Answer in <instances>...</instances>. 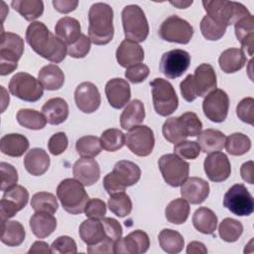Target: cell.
<instances>
[{
	"label": "cell",
	"instance_id": "cell-46",
	"mask_svg": "<svg viewBox=\"0 0 254 254\" xmlns=\"http://www.w3.org/2000/svg\"><path fill=\"white\" fill-rule=\"evenodd\" d=\"M242 232H243L242 223L230 217L224 218L218 226L219 236L225 242L237 241L241 236Z\"/></svg>",
	"mask_w": 254,
	"mask_h": 254
},
{
	"label": "cell",
	"instance_id": "cell-22",
	"mask_svg": "<svg viewBox=\"0 0 254 254\" xmlns=\"http://www.w3.org/2000/svg\"><path fill=\"white\" fill-rule=\"evenodd\" d=\"M105 94L109 104L113 108L120 109L130 100V85L127 80L120 77L109 79L105 85Z\"/></svg>",
	"mask_w": 254,
	"mask_h": 254
},
{
	"label": "cell",
	"instance_id": "cell-14",
	"mask_svg": "<svg viewBox=\"0 0 254 254\" xmlns=\"http://www.w3.org/2000/svg\"><path fill=\"white\" fill-rule=\"evenodd\" d=\"M223 205L233 214L248 216L254 211L252 194L242 184L233 185L224 194Z\"/></svg>",
	"mask_w": 254,
	"mask_h": 254
},
{
	"label": "cell",
	"instance_id": "cell-10",
	"mask_svg": "<svg viewBox=\"0 0 254 254\" xmlns=\"http://www.w3.org/2000/svg\"><path fill=\"white\" fill-rule=\"evenodd\" d=\"M149 84L152 88L153 105L156 113L165 117L174 113L179 106V98L173 85L161 77L154 78Z\"/></svg>",
	"mask_w": 254,
	"mask_h": 254
},
{
	"label": "cell",
	"instance_id": "cell-53",
	"mask_svg": "<svg viewBox=\"0 0 254 254\" xmlns=\"http://www.w3.org/2000/svg\"><path fill=\"white\" fill-rule=\"evenodd\" d=\"M238 118L247 124H254V99L252 97L243 98L236 106Z\"/></svg>",
	"mask_w": 254,
	"mask_h": 254
},
{
	"label": "cell",
	"instance_id": "cell-58",
	"mask_svg": "<svg viewBox=\"0 0 254 254\" xmlns=\"http://www.w3.org/2000/svg\"><path fill=\"white\" fill-rule=\"evenodd\" d=\"M84 213L88 218L101 219L106 214L105 202L99 198H91L86 203Z\"/></svg>",
	"mask_w": 254,
	"mask_h": 254
},
{
	"label": "cell",
	"instance_id": "cell-12",
	"mask_svg": "<svg viewBox=\"0 0 254 254\" xmlns=\"http://www.w3.org/2000/svg\"><path fill=\"white\" fill-rule=\"evenodd\" d=\"M160 172L165 182L171 187L177 188L188 179L190 165L176 154H166L158 161Z\"/></svg>",
	"mask_w": 254,
	"mask_h": 254
},
{
	"label": "cell",
	"instance_id": "cell-52",
	"mask_svg": "<svg viewBox=\"0 0 254 254\" xmlns=\"http://www.w3.org/2000/svg\"><path fill=\"white\" fill-rule=\"evenodd\" d=\"M51 251L55 254H73L77 252L75 241L66 235L60 236L53 241Z\"/></svg>",
	"mask_w": 254,
	"mask_h": 254
},
{
	"label": "cell",
	"instance_id": "cell-49",
	"mask_svg": "<svg viewBox=\"0 0 254 254\" xmlns=\"http://www.w3.org/2000/svg\"><path fill=\"white\" fill-rule=\"evenodd\" d=\"M226 26L222 25L208 15H205L200 21V32L208 41H217L223 37L226 32Z\"/></svg>",
	"mask_w": 254,
	"mask_h": 254
},
{
	"label": "cell",
	"instance_id": "cell-48",
	"mask_svg": "<svg viewBox=\"0 0 254 254\" xmlns=\"http://www.w3.org/2000/svg\"><path fill=\"white\" fill-rule=\"evenodd\" d=\"M100 144L102 149L107 152L118 151L125 144V135L119 129H107L100 136Z\"/></svg>",
	"mask_w": 254,
	"mask_h": 254
},
{
	"label": "cell",
	"instance_id": "cell-29",
	"mask_svg": "<svg viewBox=\"0 0 254 254\" xmlns=\"http://www.w3.org/2000/svg\"><path fill=\"white\" fill-rule=\"evenodd\" d=\"M79 237L87 245H95L106 238L101 219L88 218L81 222L78 229Z\"/></svg>",
	"mask_w": 254,
	"mask_h": 254
},
{
	"label": "cell",
	"instance_id": "cell-16",
	"mask_svg": "<svg viewBox=\"0 0 254 254\" xmlns=\"http://www.w3.org/2000/svg\"><path fill=\"white\" fill-rule=\"evenodd\" d=\"M190 64V56L187 51L175 49L163 54L160 62L161 72L170 79L183 75Z\"/></svg>",
	"mask_w": 254,
	"mask_h": 254
},
{
	"label": "cell",
	"instance_id": "cell-20",
	"mask_svg": "<svg viewBox=\"0 0 254 254\" xmlns=\"http://www.w3.org/2000/svg\"><path fill=\"white\" fill-rule=\"evenodd\" d=\"M74 101L77 108L83 113H92L98 109L101 102L99 90L89 81L79 83L74 91Z\"/></svg>",
	"mask_w": 254,
	"mask_h": 254
},
{
	"label": "cell",
	"instance_id": "cell-24",
	"mask_svg": "<svg viewBox=\"0 0 254 254\" xmlns=\"http://www.w3.org/2000/svg\"><path fill=\"white\" fill-rule=\"evenodd\" d=\"M72 174L84 187H89L99 180L100 168L94 159L82 157L73 164Z\"/></svg>",
	"mask_w": 254,
	"mask_h": 254
},
{
	"label": "cell",
	"instance_id": "cell-44",
	"mask_svg": "<svg viewBox=\"0 0 254 254\" xmlns=\"http://www.w3.org/2000/svg\"><path fill=\"white\" fill-rule=\"evenodd\" d=\"M224 147L228 154L232 156H241L250 150L251 141L245 134L236 132L226 138Z\"/></svg>",
	"mask_w": 254,
	"mask_h": 254
},
{
	"label": "cell",
	"instance_id": "cell-43",
	"mask_svg": "<svg viewBox=\"0 0 254 254\" xmlns=\"http://www.w3.org/2000/svg\"><path fill=\"white\" fill-rule=\"evenodd\" d=\"M31 206L36 212L54 214L58 210L59 203L55 194L47 191H40L32 196Z\"/></svg>",
	"mask_w": 254,
	"mask_h": 254
},
{
	"label": "cell",
	"instance_id": "cell-60",
	"mask_svg": "<svg viewBox=\"0 0 254 254\" xmlns=\"http://www.w3.org/2000/svg\"><path fill=\"white\" fill-rule=\"evenodd\" d=\"M53 5L55 9L60 13H69L76 9L78 1L76 0H54Z\"/></svg>",
	"mask_w": 254,
	"mask_h": 254
},
{
	"label": "cell",
	"instance_id": "cell-47",
	"mask_svg": "<svg viewBox=\"0 0 254 254\" xmlns=\"http://www.w3.org/2000/svg\"><path fill=\"white\" fill-rule=\"evenodd\" d=\"M108 207L112 213L118 217H124L130 214L132 210V201L124 191L111 194L108 199Z\"/></svg>",
	"mask_w": 254,
	"mask_h": 254
},
{
	"label": "cell",
	"instance_id": "cell-64",
	"mask_svg": "<svg viewBox=\"0 0 254 254\" xmlns=\"http://www.w3.org/2000/svg\"><path fill=\"white\" fill-rule=\"evenodd\" d=\"M170 3L180 9H186L192 4V1H171Z\"/></svg>",
	"mask_w": 254,
	"mask_h": 254
},
{
	"label": "cell",
	"instance_id": "cell-1",
	"mask_svg": "<svg viewBox=\"0 0 254 254\" xmlns=\"http://www.w3.org/2000/svg\"><path fill=\"white\" fill-rule=\"evenodd\" d=\"M26 41L35 53L55 64L63 62L67 54L66 45L42 22H32L28 26Z\"/></svg>",
	"mask_w": 254,
	"mask_h": 254
},
{
	"label": "cell",
	"instance_id": "cell-26",
	"mask_svg": "<svg viewBox=\"0 0 254 254\" xmlns=\"http://www.w3.org/2000/svg\"><path fill=\"white\" fill-rule=\"evenodd\" d=\"M234 31L237 40L240 42L242 51L249 56L253 55L254 49V18L250 14L234 24Z\"/></svg>",
	"mask_w": 254,
	"mask_h": 254
},
{
	"label": "cell",
	"instance_id": "cell-36",
	"mask_svg": "<svg viewBox=\"0 0 254 254\" xmlns=\"http://www.w3.org/2000/svg\"><path fill=\"white\" fill-rule=\"evenodd\" d=\"M38 79L47 90H58L64 83V71L57 64H48L43 66L39 73Z\"/></svg>",
	"mask_w": 254,
	"mask_h": 254
},
{
	"label": "cell",
	"instance_id": "cell-9",
	"mask_svg": "<svg viewBox=\"0 0 254 254\" xmlns=\"http://www.w3.org/2000/svg\"><path fill=\"white\" fill-rule=\"evenodd\" d=\"M24 52V40L11 32L1 33L0 46V74L7 75L18 66V61Z\"/></svg>",
	"mask_w": 254,
	"mask_h": 254
},
{
	"label": "cell",
	"instance_id": "cell-63",
	"mask_svg": "<svg viewBox=\"0 0 254 254\" xmlns=\"http://www.w3.org/2000/svg\"><path fill=\"white\" fill-rule=\"evenodd\" d=\"M28 253H45V254H49L52 253L51 248L49 247L48 243L44 242V241H36L31 248L29 249Z\"/></svg>",
	"mask_w": 254,
	"mask_h": 254
},
{
	"label": "cell",
	"instance_id": "cell-45",
	"mask_svg": "<svg viewBox=\"0 0 254 254\" xmlns=\"http://www.w3.org/2000/svg\"><path fill=\"white\" fill-rule=\"evenodd\" d=\"M101 149L100 139L92 135L80 137L75 144L77 154L83 158H94L101 152Z\"/></svg>",
	"mask_w": 254,
	"mask_h": 254
},
{
	"label": "cell",
	"instance_id": "cell-11",
	"mask_svg": "<svg viewBox=\"0 0 254 254\" xmlns=\"http://www.w3.org/2000/svg\"><path fill=\"white\" fill-rule=\"evenodd\" d=\"M9 90L12 95L28 102H36L44 94V87L39 79L27 72L14 74L9 82Z\"/></svg>",
	"mask_w": 254,
	"mask_h": 254
},
{
	"label": "cell",
	"instance_id": "cell-3",
	"mask_svg": "<svg viewBox=\"0 0 254 254\" xmlns=\"http://www.w3.org/2000/svg\"><path fill=\"white\" fill-rule=\"evenodd\" d=\"M216 73L209 64H199L193 74H189L180 83L182 96L191 102L196 97H204L216 87Z\"/></svg>",
	"mask_w": 254,
	"mask_h": 254
},
{
	"label": "cell",
	"instance_id": "cell-13",
	"mask_svg": "<svg viewBox=\"0 0 254 254\" xmlns=\"http://www.w3.org/2000/svg\"><path fill=\"white\" fill-rule=\"evenodd\" d=\"M192 35V26L177 15H172L166 18L159 28V36L161 39L170 43L186 45L191 40Z\"/></svg>",
	"mask_w": 254,
	"mask_h": 254
},
{
	"label": "cell",
	"instance_id": "cell-37",
	"mask_svg": "<svg viewBox=\"0 0 254 254\" xmlns=\"http://www.w3.org/2000/svg\"><path fill=\"white\" fill-rule=\"evenodd\" d=\"M1 242L11 246H19L25 240L26 232L24 226L16 220L1 222Z\"/></svg>",
	"mask_w": 254,
	"mask_h": 254
},
{
	"label": "cell",
	"instance_id": "cell-21",
	"mask_svg": "<svg viewBox=\"0 0 254 254\" xmlns=\"http://www.w3.org/2000/svg\"><path fill=\"white\" fill-rule=\"evenodd\" d=\"M149 247L150 239L148 234L138 229L116 241L114 244V253L141 254L147 252Z\"/></svg>",
	"mask_w": 254,
	"mask_h": 254
},
{
	"label": "cell",
	"instance_id": "cell-5",
	"mask_svg": "<svg viewBox=\"0 0 254 254\" xmlns=\"http://www.w3.org/2000/svg\"><path fill=\"white\" fill-rule=\"evenodd\" d=\"M141 170L138 165L128 160L118 161L113 171L108 173L103 179V187L108 194L124 191L127 187H131L139 182Z\"/></svg>",
	"mask_w": 254,
	"mask_h": 254
},
{
	"label": "cell",
	"instance_id": "cell-32",
	"mask_svg": "<svg viewBox=\"0 0 254 254\" xmlns=\"http://www.w3.org/2000/svg\"><path fill=\"white\" fill-rule=\"evenodd\" d=\"M29 224L33 234L36 237L43 239L55 231L57 227V219L51 213L36 212L31 216Z\"/></svg>",
	"mask_w": 254,
	"mask_h": 254
},
{
	"label": "cell",
	"instance_id": "cell-2",
	"mask_svg": "<svg viewBox=\"0 0 254 254\" xmlns=\"http://www.w3.org/2000/svg\"><path fill=\"white\" fill-rule=\"evenodd\" d=\"M88 36L94 45L103 46L110 43L114 36L113 9L110 5L97 2L88 12Z\"/></svg>",
	"mask_w": 254,
	"mask_h": 254
},
{
	"label": "cell",
	"instance_id": "cell-34",
	"mask_svg": "<svg viewBox=\"0 0 254 254\" xmlns=\"http://www.w3.org/2000/svg\"><path fill=\"white\" fill-rule=\"evenodd\" d=\"M226 137L225 135L215 129H205L197 135V144L205 154L218 152L224 148Z\"/></svg>",
	"mask_w": 254,
	"mask_h": 254
},
{
	"label": "cell",
	"instance_id": "cell-40",
	"mask_svg": "<svg viewBox=\"0 0 254 254\" xmlns=\"http://www.w3.org/2000/svg\"><path fill=\"white\" fill-rule=\"evenodd\" d=\"M161 248L169 254L180 253L184 246L185 240L182 234L173 229H163L158 236Z\"/></svg>",
	"mask_w": 254,
	"mask_h": 254
},
{
	"label": "cell",
	"instance_id": "cell-41",
	"mask_svg": "<svg viewBox=\"0 0 254 254\" xmlns=\"http://www.w3.org/2000/svg\"><path fill=\"white\" fill-rule=\"evenodd\" d=\"M190 210V204L186 199L176 198L167 205L165 215L169 222L174 224H183L187 221Z\"/></svg>",
	"mask_w": 254,
	"mask_h": 254
},
{
	"label": "cell",
	"instance_id": "cell-35",
	"mask_svg": "<svg viewBox=\"0 0 254 254\" xmlns=\"http://www.w3.org/2000/svg\"><path fill=\"white\" fill-rule=\"evenodd\" d=\"M246 61V56L241 49L230 48L221 53L218 64L222 71L233 73L240 70L245 65Z\"/></svg>",
	"mask_w": 254,
	"mask_h": 254
},
{
	"label": "cell",
	"instance_id": "cell-6",
	"mask_svg": "<svg viewBox=\"0 0 254 254\" xmlns=\"http://www.w3.org/2000/svg\"><path fill=\"white\" fill-rule=\"evenodd\" d=\"M57 195L63 208L70 214L84 212L86 203L89 200L84 186L75 179H64L57 188Z\"/></svg>",
	"mask_w": 254,
	"mask_h": 254
},
{
	"label": "cell",
	"instance_id": "cell-54",
	"mask_svg": "<svg viewBox=\"0 0 254 254\" xmlns=\"http://www.w3.org/2000/svg\"><path fill=\"white\" fill-rule=\"evenodd\" d=\"M90 45H91L90 39L87 38L86 35L81 34V36L79 37V39L75 43L66 47L67 54L71 58L82 59L85 56H87V54L89 53Z\"/></svg>",
	"mask_w": 254,
	"mask_h": 254
},
{
	"label": "cell",
	"instance_id": "cell-61",
	"mask_svg": "<svg viewBox=\"0 0 254 254\" xmlns=\"http://www.w3.org/2000/svg\"><path fill=\"white\" fill-rule=\"evenodd\" d=\"M240 174H241V178L248 184L252 185L254 183V179H253V162L252 161H248L246 163H244L241 168H240Z\"/></svg>",
	"mask_w": 254,
	"mask_h": 254
},
{
	"label": "cell",
	"instance_id": "cell-15",
	"mask_svg": "<svg viewBox=\"0 0 254 254\" xmlns=\"http://www.w3.org/2000/svg\"><path fill=\"white\" fill-rule=\"evenodd\" d=\"M125 145L136 156L147 157L155 146L154 132L147 125L135 126L125 135Z\"/></svg>",
	"mask_w": 254,
	"mask_h": 254
},
{
	"label": "cell",
	"instance_id": "cell-42",
	"mask_svg": "<svg viewBox=\"0 0 254 254\" xmlns=\"http://www.w3.org/2000/svg\"><path fill=\"white\" fill-rule=\"evenodd\" d=\"M16 119L21 126L32 130H41L47 124V119L43 113L29 108L20 109L17 112Z\"/></svg>",
	"mask_w": 254,
	"mask_h": 254
},
{
	"label": "cell",
	"instance_id": "cell-55",
	"mask_svg": "<svg viewBox=\"0 0 254 254\" xmlns=\"http://www.w3.org/2000/svg\"><path fill=\"white\" fill-rule=\"evenodd\" d=\"M68 145V140L64 132H58L54 134L48 142V148L52 155L59 156L63 154Z\"/></svg>",
	"mask_w": 254,
	"mask_h": 254
},
{
	"label": "cell",
	"instance_id": "cell-4",
	"mask_svg": "<svg viewBox=\"0 0 254 254\" xmlns=\"http://www.w3.org/2000/svg\"><path fill=\"white\" fill-rule=\"evenodd\" d=\"M202 129V123L198 116L191 111L179 117L168 118L162 127L164 138L170 143L177 144L188 137L197 136Z\"/></svg>",
	"mask_w": 254,
	"mask_h": 254
},
{
	"label": "cell",
	"instance_id": "cell-56",
	"mask_svg": "<svg viewBox=\"0 0 254 254\" xmlns=\"http://www.w3.org/2000/svg\"><path fill=\"white\" fill-rule=\"evenodd\" d=\"M150 73L148 65L144 64H138L126 68L125 77L132 83H140L144 81Z\"/></svg>",
	"mask_w": 254,
	"mask_h": 254
},
{
	"label": "cell",
	"instance_id": "cell-23",
	"mask_svg": "<svg viewBox=\"0 0 254 254\" xmlns=\"http://www.w3.org/2000/svg\"><path fill=\"white\" fill-rule=\"evenodd\" d=\"M209 194V185L201 178H188L181 186V195L191 204L203 202Z\"/></svg>",
	"mask_w": 254,
	"mask_h": 254
},
{
	"label": "cell",
	"instance_id": "cell-8",
	"mask_svg": "<svg viewBox=\"0 0 254 254\" xmlns=\"http://www.w3.org/2000/svg\"><path fill=\"white\" fill-rule=\"evenodd\" d=\"M124 35L127 40L144 42L149 35V24L144 11L138 5L131 4L123 8L121 13Z\"/></svg>",
	"mask_w": 254,
	"mask_h": 254
},
{
	"label": "cell",
	"instance_id": "cell-38",
	"mask_svg": "<svg viewBox=\"0 0 254 254\" xmlns=\"http://www.w3.org/2000/svg\"><path fill=\"white\" fill-rule=\"evenodd\" d=\"M192 224L200 233L213 234L217 226V216L210 208L202 206L194 211Z\"/></svg>",
	"mask_w": 254,
	"mask_h": 254
},
{
	"label": "cell",
	"instance_id": "cell-31",
	"mask_svg": "<svg viewBox=\"0 0 254 254\" xmlns=\"http://www.w3.org/2000/svg\"><path fill=\"white\" fill-rule=\"evenodd\" d=\"M30 143L28 139L18 133L4 135L0 140V150L4 155L18 158L29 149Z\"/></svg>",
	"mask_w": 254,
	"mask_h": 254
},
{
	"label": "cell",
	"instance_id": "cell-39",
	"mask_svg": "<svg viewBox=\"0 0 254 254\" xmlns=\"http://www.w3.org/2000/svg\"><path fill=\"white\" fill-rule=\"evenodd\" d=\"M11 6L27 21H34L44 13V3L41 0H13Z\"/></svg>",
	"mask_w": 254,
	"mask_h": 254
},
{
	"label": "cell",
	"instance_id": "cell-25",
	"mask_svg": "<svg viewBox=\"0 0 254 254\" xmlns=\"http://www.w3.org/2000/svg\"><path fill=\"white\" fill-rule=\"evenodd\" d=\"M116 60L121 66L128 68L143 62L144 50L137 42L125 39L116 50Z\"/></svg>",
	"mask_w": 254,
	"mask_h": 254
},
{
	"label": "cell",
	"instance_id": "cell-7",
	"mask_svg": "<svg viewBox=\"0 0 254 254\" xmlns=\"http://www.w3.org/2000/svg\"><path fill=\"white\" fill-rule=\"evenodd\" d=\"M201 3L210 18L226 27L250 15L243 4L235 1L203 0Z\"/></svg>",
	"mask_w": 254,
	"mask_h": 254
},
{
	"label": "cell",
	"instance_id": "cell-27",
	"mask_svg": "<svg viewBox=\"0 0 254 254\" xmlns=\"http://www.w3.org/2000/svg\"><path fill=\"white\" fill-rule=\"evenodd\" d=\"M42 113L49 124L59 125L67 119L68 105L64 98L54 97L46 101L42 107Z\"/></svg>",
	"mask_w": 254,
	"mask_h": 254
},
{
	"label": "cell",
	"instance_id": "cell-28",
	"mask_svg": "<svg viewBox=\"0 0 254 254\" xmlns=\"http://www.w3.org/2000/svg\"><path fill=\"white\" fill-rule=\"evenodd\" d=\"M50 157L48 153L41 148H33L24 158V167L32 176L44 175L50 167Z\"/></svg>",
	"mask_w": 254,
	"mask_h": 254
},
{
	"label": "cell",
	"instance_id": "cell-18",
	"mask_svg": "<svg viewBox=\"0 0 254 254\" xmlns=\"http://www.w3.org/2000/svg\"><path fill=\"white\" fill-rule=\"evenodd\" d=\"M29 200V192L23 187L16 185L12 189L6 190L0 201L1 222L13 217L18 211L23 209Z\"/></svg>",
	"mask_w": 254,
	"mask_h": 254
},
{
	"label": "cell",
	"instance_id": "cell-51",
	"mask_svg": "<svg viewBox=\"0 0 254 254\" xmlns=\"http://www.w3.org/2000/svg\"><path fill=\"white\" fill-rule=\"evenodd\" d=\"M0 172H1V186L0 190L6 191L17 185L18 182V173L17 170L8 163H0Z\"/></svg>",
	"mask_w": 254,
	"mask_h": 254
},
{
	"label": "cell",
	"instance_id": "cell-19",
	"mask_svg": "<svg viewBox=\"0 0 254 254\" xmlns=\"http://www.w3.org/2000/svg\"><path fill=\"white\" fill-rule=\"evenodd\" d=\"M203 169L207 178L214 183L226 181L231 174L228 157L222 152H213L204 159Z\"/></svg>",
	"mask_w": 254,
	"mask_h": 254
},
{
	"label": "cell",
	"instance_id": "cell-17",
	"mask_svg": "<svg viewBox=\"0 0 254 254\" xmlns=\"http://www.w3.org/2000/svg\"><path fill=\"white\" fill-rule=\"evenodd\" d=\"M229 98L227 93L219 88L210 91L203 99L202 110L207 119L212 122H223L228 114Z\"/></svg>",
	"mask_w": 254,
	"mask_h": 254
},
{
	"label": "cell",
	"instance_id": "cell-59",
	"mask_svg": "<svg viewBox=\"0 0 254 254\" xmlns=\"http://www.w3.org/2000/svg\"><path fill=\"white\" fill-rule=\"evenodd\" d=\"M114 242L108 238H105L98 244L87 246L88 253H114Z\"/></svg>",
	"mask_w": 254,
	"mask_h": 254
},
{
	"label": "cell",
	"instance_id": "cell-30",
	"mask_svg": "<svg viewBox=\"0 0 254 254\" xmlns=\"http://www.w3.org/2000/svg\"><path fill=\"white\" fill-rule=\"evenodd\" d=\"M55 33L67 47L75 43L81 36L80 24L72 17H64L57 22Z\"/></svg>",
	"mask_w": 254,
	"mask_h": 254
},
{
	"label": "cell",
	"instance_id": "cell-33",
	"mask_svg": "<svg viewBox=\"0 0 254 254\" xmlns=\"http://www.w3.org/2000/svg\"><path fill=\"white\" fill-rule=\"evenodd\" d=\"M145 119V106L139 99H134L127 104L120 115V125L124 130H129L140 125Z\"/></svg>",
	"mask_w": 254,
	"mask_h": 254
},
{
	"label": "cell",
	"instance_id": "cell-50",
	"mask_svg": "<svg viewBox=\"0 0 254 254\" xmlns=\"http://www.w3.org/2000/svg\"><path fill=\"white\" fill-rule=\"evenodd\" d=\"M174 154L182 159L194 160L200 154V148L195 141H181L174 146Z\"/></svg>",
	"mask_w": 254,
	"mask_h": 254
},
{
	"label": "cell",
	"instance_id": "cell-57",
	"mask_svg": "<svg viewBox=\"0 0 254 254\" xmlns=\"http://www.w3.org/2000/svg\"><path fill=\"white\" fill-rule=\"evenodd\" d=\"M106 238L112 240L114 243L122 237V226L121 224L112 217L101 218Z\"/></svg>",
	"mask_w": 254,
	"mask_h": 254
},
{
	"label": "cell",
	"instance_id": "cell-62",
	"mask_svg": "<svg viewBox=\"0 0 254 254\" xmlns=\"http://www.w3.org/2000/svg\"><path fill=\"white\" fill-rule=\"evenodd\" d=\"M187 253L188 254H198V253L205 254L207 253V249L203 243L198 241H191L189 243L187 247Z\"/></svg>",
	"mask_w": 254,
	"mask_h": 254
}]
</instances>
